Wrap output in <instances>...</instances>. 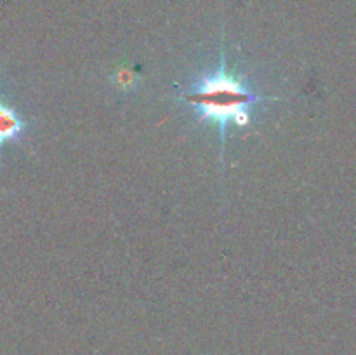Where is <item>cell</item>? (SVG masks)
Instances as JSON below:
<instances>
[{
    "label": "cell",
    "mask_w": 356,
    "mask_h": 355,
    "mask_svg": "<svg viewBox=\"0 0 356 355\" xmlns=\"http://www.w3.org/2000/svg\"><path fill=\"white\" fill-rule=\"evenodd\" d=\"M179 97L198 122L216 127L221 148H225L232 125L247 127L259 104L278 101V97L264 96L254 90L243 73L229 68L225 56L219 59L216 68L200 73L188 82Z\"/></svg>",
    "instance_id": "1"
},
{
    "label": "cell",
    "mask_w": 356,
    "mask_h": 355,
    "mask_svg": "<svg viewBox=\"0 0 356 355\" xmlns=\"http://www.w3.org/2000/svg\"><path fill=\"white\" fill-rule=\"evenodd\" d=\"M28 131V122L16 108L0 100V152L7 143H17L24 138Z\"/></svg>",
    "instance_id": "2"
}]
</instances>
